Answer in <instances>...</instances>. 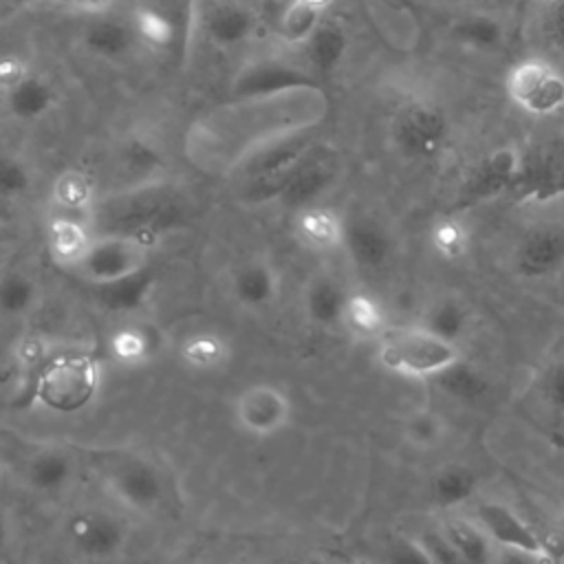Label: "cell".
Wrapping results in <instances>:
<instances>
[{
  "mask_svg": "<svg viewBox=\"0 0 564 564\" xmlns=\"http://www.w3.org/2000/svg\"><path fill=\"white\" fill-rule=\"evenodd\" d=\"M339 172L341 163L335 150L315 143L286 174L275 203L293 212L315 205L337 183Z\"/></svg>",
  "mask_w": 564,
  "mask_h": 564,
  "instance_id": "5bb4252c",
  "label": "cell"
},
{
  "mask_svg": "<svg viewBox=\"0 0 564 564\" xmlns=\"http://www.w3.org/2000/svg\"><path fill=\"white\" fill-rule=\"evenodd\" d=\"M348 260L364 273L383 271L397 251L392 229L370 212L346 216L344 249Z\"/></svg>",
  "mask_w": 564,
  "mask_h": 564,
  "instance_id": "2e32d148",
  "label": "cell"
},
{
  "mask_svg": "<svg viewBox=\"0 0 564 564\" xmlns=\"http://www.w3.org/2000/svg\"><path fill=\"white\" fill-rule=\"evenodd\" d=\"M51 200L59 209V214L88 218L95 203L99 200L97 183L84 170L68 167L55 176L51 185Z\"/></svg>",
  "mask_w": 564,
  "mask_h": 564,
  "instance_id": "d6a6232c",
  "label": "cell"
},
{
  "mask_svg": "<svg viewBox=\"0 0 564 564\" xmlns=\"http://www.w3.org/2000/svg\"><path fill=\"white\" fill-rule=\"evenodd\" d=\"M447 434L445 419L434 410H419L405 423V438L414 449L427 452L443 443Z\"/></svg>",
  "mask_w": 564,
  "mask_h": 564,
  "instance_id": "60d3db41",
  "label": "cell"
},
{
  "mask_svg": "<svg viewBox=\"0 0 564 564\" xmlns=\"http://www.w3.org/2000/svg\"><path fill=\"white\" fill-rule=\"evenodd\" d=\"M117 165L126 176L132 178L130 185H139L161 178L165 159L159 152V148L145 137H130L117 152Z\"/></svg>",
  "mask_w": 564,
  "mask_h": 564,
  "instance_id": "74e56055",
  "label": "cell"
},
{
  "mask_svg": "<svg viewBox=\"0 0 564 564\" xmlns=\"http://www.w3.org/2000/svg\"><path fill=\"white\" fill-rule=\"evenodd\" d=\"M430 242L441 258L460 260L469 251L471 234L458 216H445L432 225Z\"/></svg>",
  "mask_w": 564,
  "mask_h": 564,
  "instance_id": "ab89813d",
  "label": "cell"
},
{
  "mask_svg": "<svg viewBox=\"0 0 564 564\" xmlns=\"http://www.w3.org/2000/svg\"><path fill=\"white\" fill-rule=\"evenodd\" d=\"M304 53L306 68L322 82V77L333 75L346 59L350 40L341 24L322 20V24L311 33V37L300 46Z\"/></svg>",
  "mask_w": 564,
  "mask_h": 564,
  "instance_id": "83f0119b",
  "label": "cell"
},
{
  "mask_svg": "<svg viewBox=\"0 0 564 564\" xmlns=\"http://www.w3.org/2000/svg\"><path fill=\"white\" fill-rule=\"evenodd\" d=\"M33 187V172L26 161L15 154L0 152V200H15Z\"/></svg>",
  "mask_w": 564,
  "mask_h": 564,
  "instance_id": "b9f144b4",
  "label": "cell"
},
{
  "mask_svg": "<svg viewBox=\"0 0 564 564\" xmlns=\"http://www.w3.org/2000/svg\"><path fill=\"white\" fill-rule=\"evenodd\" d=\"M540 31L564 55V0H540Z\"/></svg>",
  "mask_w": 564,
  "mask_h": 564,
  "instance_id": "f6af8a7d",
  "label": "cell"
},
{
  "mask_svg": "<svg viewBox=\"0 0 564 564\" xmlns=\"http://www.w3.org/2000/svg\"><path fill=\"white\" fill-rule=\"evenodd\" d=\"M26 73H29V68L18 57H0V90L4 93L18 79H22Z\"/></svg>",
  "mask_w": 564,
  "mask_h": 564,
  "instance_id": "7dc6e473",
  "label": "cell"
},
{
  "mask_svg": "<svg viewBox=\"0 0 564 564\" xmlns=\"http://www.w3.org/2000/svg\"><path fill=\"white\" fill-rule=\"evenodd\" d=\"M341 328L359 339H379L390 328L388 311L372 293L350 291L341 315Z\"/></svg>",
  "mask_w": 564,
  "mask_h": 564,
  "instance_id": "e575fe53",
  "label": "cell"
},
{
  "mask_svg": "<svg viewBox=\"0 0 564 564\" xmlns=\"http://www.w3.org/2000/svg\"><path fill=\"white\" fill-rule=\"evenodd\" d=\"M95 236L97 231L88 218L57 214L46 225V249L57 267L73 271L90 249Z\"/></svg>",
  "mask_w": 564,
  "mask_h": 564,
  "instance_id": "484cf974",
  "label": "cell"
},
{
  "mask_svg": "<svg viewBox=\"0 0 564 564\" xmlns=\"http://www.w3.org/2000/svg\"><path fill=\"white\" fill-rule=\"evenodd\" d=\"M104 364L84 348H64L51 352L33 375V403L59 416L86 410L101 390Z\"/></svg>",
  "mask_w": 564,
  "mask_h": 564,
  "instance_id": "3957f363",
  "label": "cell"
},
{
  "mask_svg": "<svg viewBox=\"0 0 564 564\" xmlns=\"http://www.w3.org/2000/svg\"><path fill=\"white\" fill-rule=\"evenodd\" d=\"M15 7H35V4H42V2H48V0H11Z\"/></svg>",
  "mask_w": 564,
  "mask_h": 564,
  "instance_id": "f5cc1de1",
  "label": "cell"
},
{
  "mask_svg": "<svg viewBox=\"0 0 564 564\" xmlns=\"http://www.w3.org/2000/svg\"><path fill=\"white\" fill-rule=\"evenodd\" d=\"M513 269L520 278L544 280L564 267V225L546 223L529 227L511 253Z\"/></svg>",
  "mask_w": 564,
  "mask_h": 564,
  "instance_id": "d6986e66",
  "label": "cell"
},
{
  "mask_svg": "<svg viewBox=\"0 0 564 564\" xmlns=\"http://www.w3.org/2000/svg\"><path fill=\"white\" fill-rule=\"evenodd\" d=\"M471 520L487 533V538L498 549H516L538 557L542 564H551L544 538L529 524V520H524L511 507L502 502H480Z\"/></svg>",
  "mask_w": 564,
  "mask_h": 564,
  "instance_id": "ac0fdd59",
  "label": "cell"
},
{
  "mask_svg": "<svg viewBox=\"0 0 564 564\" xmlns=\"http://www.w3.org/2000/svg\"><path fill=\"white\" fill-rule=\"evenodd\" d=\"M538 392L551 412L564 416V359L551 361L540 372Z\"/></svg>",
  "mask_w": 564,
  "mask_h": 564,
  "instance_id": "ee69618b",
  "label": "cell"
},
{
  "mask_svg": "<svg viewBox=\"0 0 564 564\" xmlns=\"http://www.w3.org/2000/svg\"><path fill=\"white\" fill-rule=\"evenodd\" d=\"M447 112L430 99L403 101L390 119V141L410 163H434L449 145Z\"/></svg>",
  "mask_w": 564,
  "mask_h": 564,
  "instance_id": "52a82bcc",
  "label": "cell"
},
{
  "mask_svg": "<svg viewBox=\"0 0 564 564\" xmlns=\"http://www.w3.org/2000/svg\"><path fill=\"white\" fill-rule=\"evenodd\" d=\"M42 300V284L24 267H7L0 271V317L24 319Z\"/></svg>",
  "mask_w": 564,
  "mask_h": 564,
  "instance_id": "1f68e13d",
  "label": "cell"
},
{
  "mask_svg": "<svg viewBox=\"0 0 564 564\" xmlns=\"http://www.w3.org/2000/svg\"><path fill=\"white\" fill-rule=\"evenodd\" d=\"M178 361L194 372H216L229 366L234 348L231 341L212 328L187 333L178 341Z\"/></svg>",
  "mask_w": 564,
  "mask_h": 564,
  "instance_id": "f546056e",
  "label": "cell"
},
{
  "mask_svg": "<svg viewBox=\"0 0 564 564\" xmlns=\"http://www.w3.org/2000/svg\"><path fill=\"white\" fill-rule=\"evenodd\" d=\"M51 352L46 350V341L35 337V335H26L20 344H18V350H15V359L18 364L29 370L31 375H35L40 370V366L46 361Z\"/></svg>",
  "mask_w": 564,
  "mask_h": 564,
  "instance_id": "bcb514c9",
  "label": "cell"
},
{
  "mask_svg": "<svg viewBox=\"0 0 564 564\" xmlns=\"http://www.w3.org/2000/svg\"><path fill=\"white\" fill-rule=\"evenodd\" d=\"M520 159H522V148L513 143H502L487 154H482L465 174L458 196H456V207L458 209H469L482 203H489L498 196L513 194L518 172H520Z\"/></svg>",
  "mask_w": 564,
  "mask_h": 564,
  "instance_id": "4fadbf2b",
  "label": "cell"
},
{
  "mask_svg": "<svg viewBox=\"0 0 564 564\" xmlns=\"http://www.w3.org/2000/svg\"><path fill=\"white\" fill-rule=\"evenodd\" d=\"M509 101L524 115L544 119L564 112V73L546 57H522L505 77Z\"/></svg>",
  "mask_w": 564,
  "mask_h": 564,
  "instance_id": "30bf717a",
  "label": "cell"
},
{
  "mask_svg": "<svg viewBox=\"0 0 564 564\" xmlns=\"http://www.w3.org/2000/svg\"><path fill=\"white\" fill-rule=\"evenodd\" d=\"M348 293L350 289H346L337 275L328 271H315L304 282L302 311L306 319L317 328H341Z\"/></svg>",
  "mask_w": 564,
  "mask_h": 564,
  "instance_id": "d4e9b609",
  "label": "cell"
},
{
  "mask_svg": "<svg viewBox=\"0 0 564 564\" xmlns=\"http://www.w3.org/2000/svg\"><path fill=\"white\" fill-rule=\"evenodd\" d=\"M432 381L447 399L463 405H478L491 394V379L487 372L463 357L434 375Z\"/></svg>",
  "mask_w": 564,
  "mask_h": 564,
  "instance_id": "4dcf8cb0",
  "label": "cell"
},
{
  "mask_svg": "<svg viewBox=\"0 0 564 564\" xmlns=\"http://www.w3.org/2000/svg\"><path fill=\"white\" fill-rule=\"evenodd\" d=\"M203 29L218 48H236L258 31V13L238 0H214L203 11Z\"/></svg>",
  "mask_w": 564,
  "mask_h": 564,
  "instance_id": "44dd1931",
  "label": "cell"
},
{
  "mask_svg": "<svg viewBox=\"0 0 564 564\" xmlns=\"http://www.w3.org/2000/svg\"><path fill=\"white\" fill-rule=\"evenodd\" d=\"M95 471L104 494L134 516H152L165 502V480L161 469L141 452L108 449L95 458Z\"/></svg>",
  "mask_w": 564,
  "mask_h": 564,
  "instance_id": "277c9868",
  "label": "cell"
},
{
  "mask_svg": "<svg viewBox=\"0 0 564 564\" xmlns=\"http://www.w3.org/2000/svg\"><path fill=\"white\" fill-rule=\"evenodd\" d=\"M452 2H480V0H452Z\"/></svg>",
  "mask_w": 564,
  "mask_h": 564,
  "instance_id": "11a10c76",
  "label": "cell"
},
{
  "mask_svg": "<svg viewBox=\"0 0 564 564\" xmlns=\"http://www.w3.org/2000/svg\"><path fill=\"white\" fill-rule=\"evenodd\" d=\"M494 564H542L538 557L516 551V549H498L496 546V555H494Z\"/></svg>",
  "mask_w": 564,
  "mask_h": 564,
  "instance_id": "c3c4849f",
  "label": "cell"
},
{
  "mask_svg": "<svg viewBox=\"0 0 564 564\" xmlns=\"http://www.w3.org/2000/svg\"><path fill=\"white\" fill-rule=\"evenodd\" d=\"M152 258V240L137 234H97L86 256L70 271L86 284L112 286L134 280Z\"/></svg>",
  "mask_w": 564,
  "mask_h": 564,
  "instance_id": "ba28073f",
  "label": "cell"
},
{
  "mask_svg": "<svg viewBox=\"0 0 564 564\" xmlns=\"http://www.w3.org/2000/svg\"><path fill=\"white\" fill-rule=\"evenodd\" d=\"M2 480H4V467H2V463H0V487H2Z\"/></svg>",
  "mask_w": 564,
  "mask_h": 564,
  "instance_id": "db71d44e",
  "label": "cell"
},
{
  "mask_svg": "<svg viewBox=\"0 0 564 564\" xmlns=\"http://www.w3.org/2000/svg\"><path fill=\"white\" fill-rule=\"evenodd\" d=\"M231 416L245 436L267 441L280 436L293 423V401L278 383L258 381L234 397Z\"/></svg>",
  "mask_w": 564,
  "mask_h": 564,
  "instance_id": "8fae6325",
  "label": "cell"
},
{
  "mask_svg": "<svg viewBox=\"0 0 564 564\" xmlns=\"http://www.w3.org/2000/svg\"><path fill=\"white\" fill-rule=\"evenodd\" d=\"M82 44L99 59L123 62L134 53L139 35L132 20H123L104 11L93 13V18L86 22V26L82 29Z\"/></svg>",
  "mask_w": 564,
  "mask_h": 564,
  "instance_id": "7402d4cb",
  "label": "cell"
},
{
  "mask_svg": "<svg viewBox=\"0 0 564 564\" xmlns=\"http://www.w3.org/2000/svg\"><path fill=\"white\" fill-rule=\"evenodd\" d=\"M75 7H79L82 11H86V13H104V11H108L110 7H112V2L115 0H70Z\"/></svg>",
  "mask_w": 564,
  "mask_h": 564,
  "instance_id": "f907efd6",
  "label": "cell"
},
{
  "mask_svg": "<svg viewBox=\"0 0 564 564\" xmlns=\"http://www.w3.org/2000/svg\"><path fill=\"white\" fill-rule=\"evenodd\" d=\"M419 324L425 326L427 330H432L434 335L460 346V341L469 333L471 317H469L467 304L458 295L445 293V295L434 297L425 306L423 317H421Z\"/></svg>",
  "mask_w": 564,
  "mask_h": 564,
  "instance_id": "836d02e7",
  "label": "cell"
},
{
  "mask_svg": "<svg viewBox=\"0 0 564 564\" xmlns=\"http://www.w3.org/2000/svg\"><path fill=\"white\" fill-rule=\"evenodd\" d=\"M0 564H7V562H4V560H0Z\"/></svg>",
  "mask_w": 564,
  "mask_h": 564,
  "instance_id": "9f6ffc18",
  "label": "cell"
},
{
  "mask_svg": "<svg viewBox=\"0 0 564 564\" xmlns=\"http://www.w3.org/2000/svg\"><path fill=\"white\" fill-rule=\"evenodd\" d=\"M460 357V346L434 335L421 324L390 326L377 339L379 364L405 379H432Z\"/></svg>",
  "mask_w": 564,
  "mask_h": 564,
  "instance_id": "5b68a950",
  "label": "cell"
},
{
  "mask_svg": "<svg viewBox=\"0 0 564 564\" xmlns=\"http://www.w3.org/2000/svg\"><path fill=\"white\" fill-rule=\"evenodd\" d=\"M132 24L139 42L183 66L196 24V0H132Z\"/></svg>",
  "mask_w": 564,
  "mask_h": 564,
  "instance_id": "8992f818",
  "label": "cell"
},
{
  "mask_svg": "<svg viewBox=\"0 0 564 564\" xmlns=\"http://www.w3.org/2000/svg\"><path fill=\"white\" fill-rule=\"evenodd\" d=\"M328 108L322 86L267 97H231L189 121L183 132V154L207 176H236L264 145L293 132L315 130Z\"/></svg>",
  "mask_w": 564,
  "mask_h": 564,
  "instance_id": "6da1fadb",
  "label": "cell"
},
{
  "mask_svg": "<svg viewBox=\"0 0 564 564\" xmlns=\"http://www.w3.org/2000/svg\"><path fill=\"white\" fill-rule=\"evenodd\" d=\"M2 99L7 112L15 121L31 123L46 117L55 108L57 93L46 77L29 70L22 79L2 93Z\"/></svg>",
  "mask_w": 564,
  "mask_h": 564,
  "instance_id": "f1b7e54d",
  "label": "cell"
},
{
  "mask_svg": "<svg viewBox=\"0 0 564 564\" xmlns=\"http://www.w3.org/2000/svg\"><path fill=\"white\" fill-rule=\"evenodd\" d=\"M306 86H319V79L304 62L289 57H258L240 66L229 84L231 97H267Z\"/></svg>",
  "mask_w": 564,
  "mask_h": 564,
  "instance_id": "9a60e30c",
  "label": "cell"
},
{
  "mask_svg": "<svg viewBox=\"0 0 564 564\" xmlns=\"http://www.w3.org/2000/svg\"><path fill=\"white\" fill-rule=\"evenodd\" d=\"M185 214L181 192L165 178L119 187L99 196L88 220L97 234H137L154 240Z\"/></svg>",
  "mask_w": 564,
  "mask_h": 564,
  "instance_id": "7a4b0ae2",
  "label": "cell"
},
{
  "mask_svg": "<svg viewBox=\"0 0 564 564\" xmlns=\"http://www.w3.org/2000/svg\"><path fill=\"white\" fill-rule=\"evenodd\" d=\"M300 2H306V4H311V7H317V9H322V11H324V9H326V7H328L333 0H300Z\"/></svg>",
  "mask_w": 564,
  "mask_h": 564,
  "instance_id": "816d5d0a",
  "label": "cell"
},
{
  "mask_svg": "<svg viewBox=\"0 0 564 564\" xmlns=\"http://www.w3.org/2000/svg\"><path fill=\"white\" fill-rule=\"evenodd\" d=\"M445 35L456 46L471 53H480V55L500 53L509 37L505 20L498 13L482 11V9L456 15L447 24Z\"/></svg>",
  "mask_w": 564,
  "mask_h": 564,
  "instance_id": "603a6c76",
  "label": "cell"
},
{
  "mask_svg": "<svg viewBox=\"0 0 564 564\" xmlns=\"http://www.w3.org/2000/svg\"><path fill=\"white\" fill-rule=\"evenodd\" d=\"M478 489V474L463 463H447L430 480V496L441 509H454L469 502Z\"/></svg>",
  "mask_w": 564,
  "mask_h": 564,
  "instance_id": "8d00e7d4",
  "label": "cell"
},
{
  "mask_svg": "<svg viewBox=\"0 0 564 564\" xmlns=\"http://www.w3.org/2000/svg\"><path fill=\"white\" fill-rule=\"evenodd\" d=\"M346 216L337 209L315 203L295 212L293 234L300 245L313 253H335L344 249Z\"/></svg>",
  "mask_w": 564,
  "mask_h": 564,
  "instance_id": "cb8c5ba5",
  "label": "cell"
},
{
  "mask_svg": "<svg viewBox=\"0 0 564 564\" xmlns=\"http://www.w3.org/2000/svg\"><path fill=\"white\" fill-rule=\"evenodd\" d=\"M381 564H438L436 555L432 553L430 544L416 538H394L383 557Z\"/></svg>",
  "mask_w": 564,
  "mask_h": 564,
  "instance_id": "7bdbcfd3",
  "label": "cell"
},
{
  "mask_svg": "<svg viewBox=\"0 0 564 564\" xmlns=\"http://www.w3.org/2000/svg\"><path fill=\"white\" fill-rule=\"evenodd\" d=\"M77 458L64 445H40L20 463V476L26 489L37 496L64 494L77 476Z\"/></svg>",
  "mask_w": 564,
  "mask_h": 564,
  "instance_id": "ffe728a7",
  "label": "cell"
},
{
  "mask_svg": "<svg viewBox=\"0 0 564 564\" xmlns=\"http://www.w3.org/2000/svg\"><path fill=\"white\" fill-rule=\"evenodd\" d=\"M64 540L79 560L106 564L123 555L130 542V531L117 511L82 507L66 516Z\"/></svg>",
  "mask_w": 564,
  "mask_h": 564,
  "instance_id": "9c48e42d",
  "label": "cell"
},
{
  "mask_svg": "<svg viewBox=\"0 0 564 564\" xmlns=\"http://www.w3.org/2000/svg\"><path fill=\"white\" fill-rule=\"evenodd\" d=\"M322 20H324L322 9L300 0H291L280 13L278 33L282 35L284 42L302 46L311 37V33L322 24Z\"/></svg>",
  "mask_w": 564,
  "mask_h": 564,
  "instance_id": "f35d334b",
  "label": "cell"
},
{
  "mask_svg": "<svg viewBox=\"0 0 564 564\" xmlns=\"http://www.w3.org/2000/svg\"><path fill=\"white\" fill-rule=\"evenodd\" d=\"M229 295L247 313H267L282 297V273L267 256H251L231 271Z\"/></svg>",
  "mask_w": 564,
  "mask_h": 564,
  "instance_id": "e0dca14e",
  "label": "cell"
},
{
  "mask_svg": "<svg viewBox=\"0 0 564 564\" xmlns=\"http://www.w3.org/2000/svg\"><path fill=\"white\" fill-rule=\"evenodd\" d=\"M513 196L524 203L564 198V134H549L522 148Z\"/></svg>",
  "mask_w": 564,
  "mask_h": 564,
  "instance_id": "7c38bea8",
  "label": "cell"
},
{
  "mask_svg": "<svg viewBox=\"0 0 564 564\" xmlns=\"http://www.w3.org/2000/svg\"><path fill=\"white\" fill-rule=\"evenodd\" d=\"M11 542H13V518L4 507H0V560L11 549Z\"/></svg>",
  "mask_w": 564,
  "mask_h": 564,
  "instance_id": "681fc988",
  "label": "cell"
},
{
  "mask_svg": "<svg viewBox=\"0 0 564 564\" xmlns=\"http://www.w3.org/2000/svg\"><path fill=\"white\" fill-rule=\"evenodd\" d=\"M441 538L463 564H494L496 544L471 518L447 522Z\"/></svg>",
  "mask_w": 564,
  "mask_h": 564,
  "instance_id": "d590c367",
  "label": "cell"
},
{
  "mask_svg": "<svg viewBox=\"0 0 564 564\" xmlns=\"http://www.w3.org/2000/svg\"><path fill=\"white\" fill-rule=\"evenodd\" d=\"M106 348L110 359L121 368H143L159 352V339L150 324L145 322H121L117 324L108 339Z\"/></svg>",
  "mask_w": 564,
  "mask_h": 564,
  "instance_id": "4316f807",
  "label": "cell"
}]
</instances>
